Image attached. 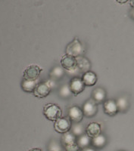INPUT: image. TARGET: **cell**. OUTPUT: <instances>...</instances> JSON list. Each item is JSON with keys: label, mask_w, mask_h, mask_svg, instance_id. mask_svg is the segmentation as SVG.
Segmentation results:
<instances>
[{"label": "cell", "mask_w": 134, "mask_h": 151, "mask_svg": "<svg viewBox=\"0 0 134 151\" xmlns=\"http://www.w3.org/2000/svg\"><path fill=\"white\" fill-rule=\"evenodd\" d=\"M82 80L86 86H93L97 82V76L94 72L88 71L84 73L82 77Z\"/></svg>", "instance_id": "4fadbf2b"}, {"label": "cell", "mask_w": 134, "mask_h": 151, "mask_svg": "<svg viewBox=\"0 0 134 151\" xmlns=\"http://www.w3.org/2000/svg\"><path fill=\"white\" fill-rule=\"evenodd\" d=\"M62 143L64 147L68 145H71L77 143V137L71 132H67L64 134H62Z\"/></svg>", "instance_id": "2e32d148"}, {"label": "cell", "mask_w": 134, "mask_h": 151, "mask_svg": "<svg viewBox=\"0 0 134 151\" xmlns=\"http://www.w3.org/2000/svg\"><path fill=\"white\" fill-rule=\"evenodd\" d=\"M43 69L37 65H30L25 69L24 71L23 78L29 80H38Z\"/></svg>", "instance_id": "5b68a950"}, {"label": "cell", "mask_w": 134, "mask_h": 151, "mask_svg": "<svg viewBox=\"0 0 134 151\" xmlns=\"http://www.w3.org/2000/svg\"><path fill=\"white\" fill-rule=\"evenodd\" d=\"M65 150L66 151H82V149L78 145L77 143L71 145H68V146L65 147Z\"/></svg>", "instance_id": "603a6c76"}, {"label": "cell", "mask_w": 134, "mask_h": 151, "mask_svg": "<svg viewBox=\"0 0 134 151\" xmlns=\"http://www.w3.org/2000/svg\"><path fill=\"white\" fill-rule=\"evenodd\" d=\"M71 125H72V122L69 119L68 117L62 116L55 121L54 128L58 133L64 134L71 130Z\"/></svg>", "instance_id": "3957f363"}, {"label": "cell", "mask_w": 134, "mask_h": 151, "mask_svg": "<svg viewBox=\"0 0 134 151\" xmlns=\"http://www.w3.org/2000/svg\"><path fill=\"white\" fill-rule=\"evenodd\" d=\"M118 112H125L129 108V101L125 97H120L116 101Z\"/></svg>", "instance_id": "44dd1931"}, {"label": "cell", "mask_w": 134, "mask_h": 151, "mask_svg": "<svg viewBox=\"0 0 134 151\" xmlns=\"http://www.w3.org/2000/svg\"><path fill=\"white\" fill-rule=\"evenodd\" d=\"M101 125L98 122H91L86 128V134L90 138H93V137H96V136L99 135V134H101Z\"/></svg>", "instance_id": "8fae6325"}, {"label": "cell", "mask_w": 134, "mask_h": 151, "mask_svg": "<svg viewBox=\"0 0 134 151\" xmlns=\"http://www.w3.org/2000/svg\"><path fill=\"white\" fill-rule=\"evenodd\" d=\"M54 151H59V150H54Z\"/></svg>", "instance_id": "f1b7e54d"}, {"label": "cell", "mask_w": 134, "mask_h": 151, "mask_svg": "<svg viewBox=\"0 0 134 151\" xmlns=\"http://www.w3.org/2000/svg\"><path fill=\"white\" fill-rule=\"evenodd\" d=\"M116 1L120 4H124V3H126L127 2H128V0H116Z\"/></svg>", "instance_id": "d4e9b609"}, {"label": "cell", "mask_w": 134, "mask_h": 151, "mask_svg": "<svg viewBox=\"0 0 134 151\" xmlns=\"http://www.w3.org/2000/svg\"><path fill=\"white\" fill-rule=\"evenodd\" d=\"M131 16H132V17H133V18L134 19V9H133V10H132V12H131Z\"/></svg>", "instance_id": "83f0119b"}, {"label": "cell", "mask_w": 134, "mask_h": 151, "mask_svg": "<svg viewBox=\"0 0 134 151\" xmlns=\"http://www.w3.org/2000/svg\"><path fill=\"white\" fill-rule=\"evenodd\" d=\"M106 92L101 88H96L93 90L92 93V99L96 102V104H100L105 101Z\"/></svg>", "instance_id": "7c38bea8"}, {"label": "cell", "mask_w": 134, "mask_h": 151, "mask_svg": "<svg viewBox=\"0 0 134 151\" xmlns=\"http://www.w3.org/2000/svg\"><path fill=\"white\" fill-rule=\"evenodd\" d=\"M64 75V69L61 67H55L50 72V78L52 80H59Z\"/></svg>", "instance_id": "d6986e66"}, {"label": "cell", "mask_w": 134, "mask_h": 151, "mask_svg": "<svg viewBox=\"0 0 134 151\" xmlns=\"http://www.w3.org/2000/svg\"><path fill=\"white\" fill-rule=\"evenodd\" d=\"M38 83V80H29V79H23L21 83V88L24 91L31 93L34 91Z\"/></svg>", "instance_id": "9a60e30c"}, {"label": "cell", "mask_w": 134, "mask_h": 151, "mask_svg": "<svg viewBox=\"0 0 134 151\" xmlns=\"http://www.w3.org/2000/svg\"><path fill=\"white\" fill-rule=\"evenodd\" d=\"M92 138L89 137L86 134H83V135L78 137L77 138V144L81 149H84V148L88 147L91 144Z\"/></svg>", "instance_id": "e0dca14e"}, {"label": "cell", "mask_w": 134, "mask_h": 151, "mask_svg": "<svg viewBox=\"0 0 134 151\" xmlns=\"http://www.w3.org/2000/svg\"><path fill=\"white\" fill-rule=\"evenodd\" d=\"M77 58V69L80 72H88L90 69V63L89 60L83 57H78Z\"/></svg>", "instance_id": "5bb4252c"}, {"label": "cell", "mask_w": 134, "mask_h": 151, "mask_svg": "<svg viewBox=\"0 0 134 151\" xmlns=\"http://www.w3.org/2000/svg\"><path fill=\"white\" fill-rule=\"evenodd\" d=\"M103 109L105 114L113 116L118 113V108H117L116 101L113 99L107 100L103 103Z\"/></svg>", "instance_id": "30bf717a"}, {"label": "cell", "mask_w": 134, "mask_h": 151, "mask_svg": "<svg viewBox=\"0 0 134 151\" xmlns=\"http://www.w3.org/2000/svg\"><path fill=\"white\" fill-rule=\"evenodd\" d=\"M85 53V49L79 41L78 38H75L71 42L67 45L66 48V55L78 58V57L83 56Z\"/></svg>", "instance_id": "7a4b0ae2"}, {"label": "cell", "mask_w": 134, "mask_h": 151, "mask_svg": "<svg viewBox=\"0 0 134 151\" xmlns=\"http://www.w3.org/2000/svg\"><path fill=\"white\" fill-rule=\"evenodd\" d=\"M98 104H96V102L93 99H89L86 101L83 106V112L84 116L87 118H91L95 116L98 113Z\"/></svg>", "instance_id": "52a82bcc"}, {"label": "cell", "mask_w": 134, "mask_h": 151, "mask_svg": "<svg viewBox=\"0 0 134 151\" xmlns=\"http://www.w3.org/2000/svg\"><path fill=\"white\" fill-rule=\"evenodd\" d=\"M72 94L74 95H78L84 91L86 86L83 82L82 79L79 77H74L71 80V83L69 84Z\"/></svg>", "instance_id": "9c48e42d"}, {"label": "cell", "mask_w": 134, "mask_h": 151, "mask_svg": "<svg viewBox=\"0 0 134 151\" xmlns=\"http://www.w3.org/2000/svg\"><path fill=\"white\" fill-rule=\"evenodd\" d=\"M82 151H96V150H95L93 148L88 147L84 148V149H82Z\"/></svg>", "instance_id": "cb8c5ba5"}, {"label": "cell", "mask_w": 134, "mask_h": 151, "mask_svg": "<svg viewBox=\"0 0 134 151\" xmlns=\"http://www.w3.org/2000/svg\"><path fill=\"white\" fill-rule=\"evenodd\" d=\"M52 88V83L51 81H48L46 83H39L35 88L33 94L35 97L39 98H46L50 94Z\"/></svg>", "instance_id": "277c9868"}, {"label": "cell", "mask_w": 134, "mask_h": 151, "mask_svg": "<svg viewBox=\"0 0 134 151\" xmlns=\"http://www.w3.org/2000/svg\"><path fill=\"white\" fill-rule=\"evenodd\" d=\"M61 64H62V67L68 72L72 73L78 70V69H77V58L71 56V55H65L64 56L62 57V58L61 59Z\"/></svg>", "instance_id": "8992f818"}, {"label": "cell", "mask_w": 134, "mask_h": 151, "mask_svg": "<svg viewBox=\"0 0 134 151\" xmlns=\"http://www.w3.org/2000/svg\"><path fill=\"white\" fill-rule=\"evenodd\" d=\"M28 151H43L41 149H39V148H33V149L29 150Z\"/></svg>", "instance_id": "484cf974"}, {"label": "cell", "mask_w": 134, "mask_h": 151, "mask_svg": "<svg viewBox=\"0 0 134 151\" xmlns=\"http://www.w3.org/2000/svg\"><path fill=\"white\" fill-rule=\"evenodd\" d=\"M130 5L134 9V0H130Z\"/></svg>", "instance_id": "4316f807"}, {"label": "cell", "mask_w": 134, "mask_h": 151, "mask_svg": "<svg viewBox=\"0 0 134 151\" xmlns=\"http://www.w3.org/2000/svg\"><path fill=\"white\" fill-rule=\"evenodd\" d=\"M91 144L96 148H102L106 144V138L103 134H99L96 137L92 138Z\"/></svg>", "instance_id": "ffe728a7"}, {"label": "cell", "mask_w": 134, "mask_h": 151, "mask_svg": "<svg viewBox=\"0 0 134 151\" xmlns=\"http://www.w3.org/2000/svg\"><path fill=\"white\" fill-rule=\"evenodd\" d=\"M59 92H60L61 96L64 98H70L73 94L69 85H64L60 88V91Z\"/></svg>", "instance_id": "7402d4cb"}, {"label": "cell", "mask_w": 134, "mask_h": 151, "mask_svg": "<svg viewBox=\"0 0 134 151\" xmlns=\"http://www.w3.org/2000/svg\"><path fill=\"white\" fill-rule=\"evenodd\" d=\"M71 132L76 136V137H80V136L83 135V134H86V129L83 126V124L80 122L78 123H74V125H71Z\"/></svg>", "instance_id": "ac0fdd59"}, {"label": "cell", "mask_w": 134, "mask_h": 151, "mask_svg": "<svg viewBox=\"0 0 134 151\" xmlns=\"http://www.w3.org/2000/svg\"><path fill=\"white\" fill-rule=\"evenodd\" d=\"M43 114L46 118L50 121H55L62 117V109L57 104H48L44 106L43 109Z\"/></svg>", "instance_id": "6da1fadb"}, {"label": "cell", "mask_w": 134, "mask_h": 151, "mask_svg": "<svg viewBox=\"0 0 134 151\" xmlns=\"http://www.w3.org/2000/svg\"><path fill=\"white\" fill-rule=\"evenodd\" d=\"M67 116H68L67 117L71 121V122H74V123L80 122L83 116H84L82 109H80V107H79L78 106H76V105L72 106L69 108Z\"/></svg>", "instance_id": "ba28073f"}]
</instances>
